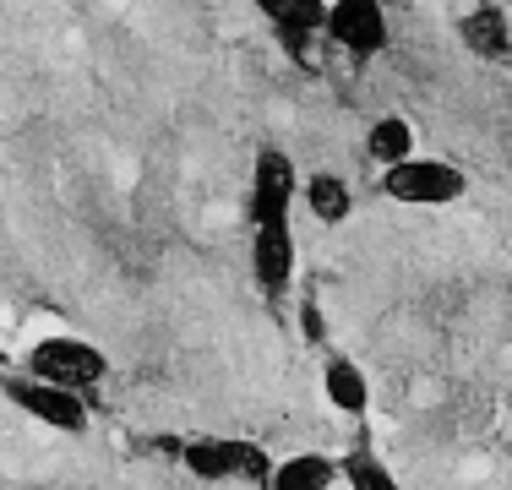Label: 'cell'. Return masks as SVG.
<instances>
[{
	"instance_id": "obj_1",
	"label": "cell",
	"mask_w": 512,
	"mask_h": 490,
	"mask_svg": "<svg viewBox=\"0 0 512 490\" xmlns=\"http://www.w3.org/2000/svg\"><path fill=\"white\" fill-rule=\"evenodd\" d=\"M300 191V175L278 147H262L251 169V273L267 294H284L295 278V229H289V202Z\"/></svg>"
},
{
	"instance_id": "obj_2",
	"label": "cell",
	"mask_w": 512,
	"mask_h": 490,
	"mask_svg": "<svg viewBox=\"0 0 512 490\" xmlns=\"http://www.w3.org/2000/svg\"><path fill=\"white\" fill-rule=\"evenodd\" d=\"M28 376H44V382L71 387V392H88L109 376V360L93 349V343H82L71 333H50V338H39L28 349Z\"/></svg>"
},
{
	"instance_id": "obj_3",
	"label": "cell",
	"mask_w": 512,
	"mask_h": 490,
	"mask_svg": "<svg viewBox=\"0 0 512 490\" xmlns=\"http://www.w3.org/2000/svg\"><path fill=\"white\" fill-rule=\"evenodd\" d=\"M463 169L447 164V158H404V164L382 169V196L404 207H447L463 196Z\"/></svg>"
},
{
	"instance_id": "obj_4",
	"label": "cell",
	"mask_w": 512,
	"mask_h": 490,
	"mask_svg": "<svg viewBox=\"0 0 512 490\" xmlns=\"http://www.w3.org/2000/svg\"><path fill=\"white\" fill-rule=\"evenodd\" d=\"M180 463L197 480H273V463L256 441H229V436H202L180 441Z\"/></svg>"
},
{
	"instance_id": "obj_5",
	"label": "cell",
	"mask_w": 512,
	"mask_h": 490,
	"mask_svg": "<svg viewBox=\"0 0 512 490\" xmlns=\"http://www.w3.org/2000/svg\"><path fill=\"white\" fill-rule=\"evenodd\" d=\"M6 398L17 403L28 420L50 425V431H88V403H82V392L71 387H55L44 382V376H6Z\"/></svg>"
},
{
	"instance_id": "obj_6",
	"label": "cell",
	"mask_w": 512,
	"mask_h": 490,
	"mask_svg": "<svg viewBox=\"0 0 512 490\" xmlns=\"http://www.w3.org/2000/svg\"><path fill=\"white\" fill-rule=\"evenodd\" d=\"M327 39L355 60L382 55L387 49V11L376 0H333L327 6Z\"/></svg>"
},
{
	"instance_id": "obj_7",
	"label": "cell",
	"mask_w": 512,
	"mask_h": 490,
	"mask_svg": "<svg viewBox=\"0 0 512 490\" xmlns=\"http://www.w3.org/2000/svg\"><path fill=\"white\" fill-rule=\"evenodd\" d=\"M256 11L273 22L278 39L295 49L300 60H311V39L327 33V6L322 0H256Z\"/></svg>"
},
{
	"instance_id": "obj_8",
	"label": "cell",
	"mask_w": 512,
	"mask_h": 490,
	"mask_svg": "<svg viewBox=\"0 0 512 490\" xmlns=\"http://www.w3.org/2000/svg\"><path fill=\"white\" fill-rule=\"evenodd\" d=\"M338 458H327V452H295V458L273 463V480L267 490H333L338 480Z\"/></svg>"
},
{
	"instance_id": "obj_9",
	"label": "cell",
	"mask_w": 512,
	"mask_h": 490,
	"mask_svg": "<svg viewBox=\"0 0 512 490\" xmlns=\"http://www.w3.org/2000/svg\"><path fill=\"white\" fill-rule=\"evenodd\" d=\"M322 392H327V403L344 409V414L371 409V382H365V371L349 360V354H333V360L322 365Z\"/></svg>"
},
{
	"instance_id": "obj_10",
	"label": "cell",
	"mask_w": 512,
	"mask_h": 490,
	"mask_svg": "<svg viewBox=\"0 0 512 490\" xmlns=\"http://www.w3.org/2000/svg\"><path fill=\"white\" fill-rule=\"evenodd\" d=\"M458 33H463V44H469L480 60H507V55H512L507 17H502L496 6H474L469 17H458Z\"/></svg>"
},
{
	"instance_id": "obj_11",
	"label": "cell",
	"mask_w": 512,
	"mask_h": 490,
	"mask_svg": "<svg viewBox=\"0 0 512 490\" xmlns=\"http://www.w3.org/2000/svg\"><path fill=\"white\" fill-rule=\"evenodd\" d=\"M365 153L376 158L382 169L404 164V158H414V131L404 115H376V126L365 131Z\"/></svg>"
},
{
	"instance_id": "obj_12",
	"label": "cell",
	"mask_w": 512,
	"mask_h": 490,
	"mask_svg": "<svg viewBox=\"0 0 512 490\" xmlns=\"http://www.w3.org/2000/svg\"><path fill=\"white\" fill-rule=\"evenodd\" d=\"M306 207L316 218H322V224H344L349 213H355V196H349V180L344 175H311L306 180Z\"/></svg>"
},
{
	"instance_id": "obj_13",
	"label": "cell",
	"mask_w": 512,
	"mask_h": 490,
	"mask_svg": "<svg viewBox=\"0 0 512 490\" xmlns=\"http://www.w3.org/2000/svg\"><path fill=\"white\" fill-rule=\"evenodd\" d=\"M338 469H344L349 490H404V485L393 480V469H387V463L376 458V452L365 447V441H360L355 452H344V458H338Z\"/></svg>"
},
{
	"instance_id": "obj_14",
	"label": "cell",
	"mask_w": 512,
	"mask_h": 490,
	"mask_svg": "<svg viewBox=\"0 0 512 490\" xmlns=\"http://www.w3.org/2000/svg\"><path fill=\"white\" fill-rule=\"evenodd\" d=\"M300 327H306L311 343L327 338V322H322V305H316V300H300Z\"/></svg>"
}]
</instances>
